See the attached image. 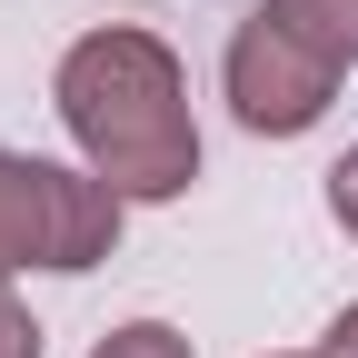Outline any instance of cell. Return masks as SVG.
I'll return each instance as SVG.
<instances>
[{
	"label": "cell",
	"mask_w": 358,
	"mask_h": 358,
	"mask_svg": "<svg viewBox=\"0 0 358 358\" xmlns=\"http://www.w3.org/2000/svg\"><path fill=\"white\" fill-rule=\"evenodd\" d=\"M50 100L70 120L80 159L100 169L120 199H179L199 179V120H189V80H179L169 40L129 30V20L80 30L60 50Z\"/></svg>",
	"instance_id": "1"
},
{
	"label": "cell",
	"mask_w": 358,
	"mask_h": 358,
	"mask_svg": "<svg viewBox=\"0 0 358 358\" xmlns=\"http://www.w3.org/2000/svg\"><path fill=\"white\" fill-rule=\"evenodd\" d=\"M120 209L129 199L100 169H60V159L0 150V279L10 268H60V279L100 268L120 249Z\"/></svg>",
	"instance_id": "2"
},
{
	"label": "cell",
	"mask_w": 358,
	"mask_h": 358,
	"mask_svg": "<svg viewBox=\"0 0 358 358\" xmlns=\"http://www.w3.org/2000/svg\"><path fill=\"white\" fill-rule=\"evenodd\" d=\"M219 80H229L239 129H259V140H299V129H319L329 100H338V70H329L319 50H299V40H289L279 20H259V10L229 30Z\"/></svg>",
	"instance_id": "3"
},
{
	"label": "cell",
	"mask_w": 358,
	"mask_h": 358,
	"mask_svg": "<svg viewBox=\"0 0 358 358\" xmlns=\"http://www.w3.org/2000/svg\"><path fill=\"white\" fill-rule=\"evenodd\" d=\"M259 20H279L299 50H319L329 70L358 60V0H259Z\"/></svg>",
	"instance_id": "4"
},
{
	"label": "cell",
	"mask_w": 358,
	"mask_h": 358,
	"mask_svg": "<svg viewBox=\"0 0 358 358\" xmlns=\"http://www.w3.org/2000/svg\"><path fill=\"white\" fill-rule=\"evenodd\" d=\"M90 358H199V348L179 338L169 319H129V329H110L100 348H90Z\"/></svg>",
	"instance_id": "5"
},
{
	"label": "cell",
	"mask_w": 358,
	"mask_h": 358,
	"mask_svg": "<svg viewBox=\"0 0 358 358\" xmlns=\"http://www.w3.org/2000/svg\"><path fill=\"white\" fill-rule=\"evenodd\" d=\"M0 358H40V319H30L10 289H0Z\"/></svg>",
	"instance_id": "6"
},
{
	"label": "cell",
	"mask_w": 358,
	"mask_h": 358,
	"mask_svg": "<svg viewBox=\"0 0 358 358\" xmlns=\"http://www.w3.org/2000/svg\"><path fill=\"white\" fill-rule=\"evenodd\" d=\"M329 219H338L348 239H358V150H348V159L329 169Z\"/></svg>",
	"instance_id": "7"
},
{
	"label": "cell",
	"mask_w": 358,
	"mask_h": 358,
	"mask_svg": "<svg viewBox=\"0 0 358 358\" xmlns=\"http://www.w3.org/2000/svg\"><path fill=\"white\" fill-rule=\"evenodd\" d=\"M329 358H358V299L338 308V319H329Z\"/></svg>",
	"instance_id": "8"
},
{
	"label": "cell",
	"mask_w": 358,
	"mask_h": 358,
	"mask_svg": "<svg viewBox=\"0 0 358 358\" xmlns=\"http://www.w3.org/2000/svg\"><path fill=\"white\" fill-rule=\"evenodd\" d=\"M289 358H329V348H289Z\"/></svg>",
	"instance_id": "9"
}]
</instances>
